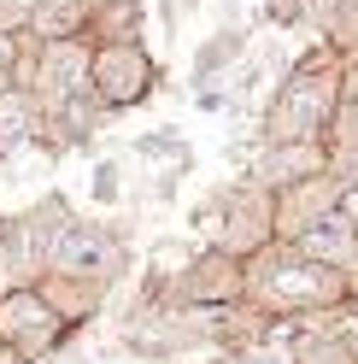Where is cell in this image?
<instances>
[{
    "label": "cell",
    "mask_w": 358,
    "mask_h": 364,
    "mask_svg": "<svg viewBox=\"0 0 358 364\" xmlns=\"http://www.w3.org/2000/svg\"><path fill=\"white\" fill-rule=\"evenodd\" d=\"M247 306L259 317H329V311H358V282L305 259L294 241H271L247 259Z\"/></svg>",
    "instance_id": "cell-1"
},
{
    "label": "cell",
    "mask_w": 358,
    "mask_h": 364,
    "mask_svg": "<svg viewBox=\"0 0 358 364\" xmlns=\"http://www.w3.org/2000/svg\"><path fill=\"white\" fill-rule=\"evenodd\" d=\"M341 82H347V53L335 41H318L311 53H300L264 106V147H329Z\"/></svg>",
    "instance_id": "cell-2"
},
{
    "label": "cell",
    "mask_w": 358,
    "mask_h": 364,
    "mask_svg": "<svg viewBox=\"0 0 358 364\" xmlns=\"http://www.w3.org/2000/svg\"><path fill=\"white\" fill-rule=\"evenodd\" d=\"M188 230L206 241V247H217V253L253 259L259 247L276 241V194L259 188V182L217 188V194H206V200L188 212Z\"/></svg>",
    "instance_id": "cell-3"
},
{
    "label": "cell",
    "mask_w": 358,
    "mask_h": 364,
    "mask_svg": "<svg viewBox=\"0 0 358 364\" xmlns=\"http://www.w3.org/2000/svg\"><path fill=\"white\" fill-rule=\"evenodd\" d=\"M124 264H129V253H124V241L106 230V223H71L59 241H53V253H48V264H41V277H36V288H48L53 300L59 294H77V300L88 306L100 288H112L124 277Z\"/></svg>",
    "instance_id": "cell-4"
},
{
    "label": "cell",
    "mask_w": 358,
    "mask_h": 364,
    "mask_svg": "<svg viewBox=\"0 0 358 364\" xmlns=\"http://www.w3.org/2000/svg\"><path fill=\"white\" fill-rule=\"evenodd\" d=\"M71 329H77V317H65L48 300V288L18 282L12 294H0V353L6 358L41 364V358H53L65 341H71Z\"/></svg>",
    "instance_id": "cell-5"
},
{
    "label": "cell",
    "mask_w": 358,
    "mask_h": 364,
    "mask_svg": "<svg viewBox=\"0 0 358 364\" xmlns=\"http://www.w3.org/2000/svg\"><path fill=\"white\" fill-rule=\"evenodd\" d=\"M159 88V59L141 41H94V100L106 112H136Z\"/></svg>",
    "instance_id": "cell-6"
},
{
    "label": "cell",
    "mask_w": 358,
    "mask_h": 364,
    "mask_svg": "<svg viewBox=\"0 0 358 364\" xmlns=\"http://www.w3.org/2000/svg\"><path fill=\"white\" fill-rule=\"evenodd\" d=\"M294 247L305 259H318V264H329V270H341V277L358 282V212L352 206H335L318 223H305L294 235Z\"/></svg>",
    "instance_id": "cell-7"
},
{
    "label": "cell",
    "mask_w": 358,
    "mask_h": 364,
    "mask_svg": "<svg viewBox=\"0 0 358 364\" xmlns=\"http://www.w3.org/2000/svg\"><path fill=\"white\" fill-rule=\"evenodd\" d=\"M30 141H48V118H41V100L30 95V82L0 88V159L24 153Z\"/></svg>",
    "instance_id": "cell-8"
},
{
    "label": "cell",
    "mask_w": 358,
    "mask_h": 364,
    "mask_svg": "<svg viewBox=\"0 0 358 364\" xmlns=\"http://www.w3.org/2000/svg\"><path fill=\"white\" fill-rule=\"evenodd\" d=\"M94 6H100V0H41L36 24H30L36 48H48V41H77V36H88V30H94Z\"/></svg>",
    "instance_id": "cell-9"
},
{
    "label": "cell",
    "mask_w": 358,
    "mask_h": 364,
    "mask_svg": "<svg viewBox=\"0 0 358 364\" xmlns=\"http://www.w3.org/2000/svg\"><path fill=\"white\" fill-rule=\"evenodd\" d=\"M241 53H247V30L241 24H223L217 36H206L194 48V88H206V82H223L241 65Z\"/></svg>",
    "instance_id": "cell-10"
},
{
    "label": "cell",
    "mask_w": 358,
    "mask_h": 364,
    "mask_svg": "<svg viewBox=\"0 0 358 364\" xmlns=\"http://www.w3.org/2000/svg\"><path fill=\"white\" fill-rule=\"evenodd\" d=\"M329 159L335 165H352L358 159V65H347V82H341V106H335V129H329Z\"/></svg>",
    "instance_id": "cell-11"
},
{
    "label": "cell",
    "mask_w": 358,
    "mask_h": 364,
    "mask_svg": "<svg viewBox=\"0 0 358 364\" xmlns=\"http://www.w3.org/2000/svg\"><path fill=\"white\" fill-rule=\"evenodd\" d=\"M141 24H147L141 0H100L88 41H141Z\"/></svg>",
    "instance_id": "cell-12"
},
{
    "label": "cell",
    "mask_w": 358,
    "mask_h": 364,
    "mask_svg": "<svg viewBox=\"0 0 358 364\" xmlns=\"http://www.w3.org/2000/svg\"><path fill=\"white\" fill-rule=\"evenodd\" d=\"M136 153L153 159V165H159V159H170V165H188V147H183V135H176V129H153V135H141Z\"/></svg>",
    "instance_id": "cell-13"
},
{
    "label": "cell",
    "mask_w": 358,
    "mask_h": 364,
    "mask_svg": "<svg viewBox=\"0 0 358 364\" xmlns=\"http://www.w3.org/2000/svg\"><path fill=\"white\" fill-rule=\"evenodd\" d=\"M88 194H94V206H118V194H124V171L118 165H112V159H100V165H94V176H88Z\"/></svg>",
    "instance_id": "cell-14"
},
{
    "label": "cell",
    "mask_w": 358,
    "mask_h": 364,
    "mask_svg": "<svg viewBox=\"0 0 358 364\" xmlns=\"http://www.w3.org/2000/svg\"><path fill=\"white\" fill-rule=\"evenodd\" d=\"M217 364H288L276 347H271V341H259V347H241V353H223Z\"/></svg>",
    "instance_id": "cell-15"
},
{
    "label": "cell",
    "mask_w": 358,
    "mask_h": 364,
    "mask_svg": "<svg viewBox=\"0 0 358 364\" xmlns=\"http://www.w3.org/2000/svg\"><path fill=\"white\" fill-rule=\"evenodd\" d=\"M194 100H200V112H223V106H229V88L206 82V88H194Z\"/></svg>",
    "instance_id": "cell-16"
},
{
    "label": "cell",
    "mask_w": 358,
    "mask_h": 364,
    "mask_svg": "<svg viewBox=\"0 0 358 364\" xmlns=\"http://www.w3.org/2000/svg\"><path fill=\"white\" fill-rule=\"evenodd\" d=\"M194 6H200V0H183V12H194Z\"/></svg>",
    "instance_id": "cell-17"
},
{
    "label": "cell",
    "mask_w": 358,
    "mask_h": 364,
    "mask_svg": "<svg viewBox=\"0 0 358 364\" xmlns=\"http://www.w3.org/2000/svg\"><path fill=\"white\" fill-rule=\"evenodd\" d=\"M223 6H229V12H235V6H241V0H223Z\"/></svg>",
    "instance_id": "cell-18"
},
{
    "label": "cell",
    "mask_w": 358,
    "mask_h": 364,
    "mask_svg": "<svg viewBox=\"0 0 358 364\" xmlns=\"http://www.w3.org/2000/svg\"><path fill=\"white\" fill-rule=\"evenodd\" d=\"M77 364H82V358H77Z\"/></svg>",
    "instance_id": "cell-19"
}]
</instances>
